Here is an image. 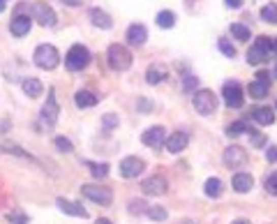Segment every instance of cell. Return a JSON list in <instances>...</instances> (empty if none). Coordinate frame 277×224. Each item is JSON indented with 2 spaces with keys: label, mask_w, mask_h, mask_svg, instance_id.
Instances as JSON below:
<instances>
[{
  "label": "cell",
  "mask_w": 277,
  "mask_h": 224,
  "mask_svg": "<svg viewBox=\"0 0 277 224\" xmlns=\"http://www.w3.org/2000/svg\"><path fill=\"white\" fill-rule=\"evenodd\" d=\"M106 60H109L111 70H116V72H125L132 67V53L122 44H111L109 51H106Z\"/></svg>",
  "instance_id": "6da1fadb"
},
{
  "label": "cell",
  "mask_w": 277,
  "mask_h": 224,
  "mask_svg": "<svg viewBox=\"0 0 277 224\" xmlns=\"http://www.w3.org/2000/svg\"><path fill=\"white\" fill-rule=\"evenodd\" d=\"M33 60L42 70H55L58 63H60V53H58V49L53 44H40L35 49V53H33Z\"/></svg>",
  "instance_id": "7a4b0ae2"
},
{
  "label": "cell",
  "mask_w": 277,
  "mask_h": 224,
  "mask_svg": "<svg viewBox=\"0 0 277 224\" xmlns=\"http://www.w3.org/2000/svg\"><path fill=\"white\" fill-rule=\"evenodd\" d=\"M270 51H272V42L268 40L266 35L257 37L254 44L250 46V51H247V63H250V65H261V63L268 60V53H270Z\"/></svg>",
  "instance_id": "3957f363"
},
{
  "label": "cell",
  "mask_w": 277,
  "mask_h": 224,
  "mask_svg": "<svg viewBox=\"0 0 277 224\" xmlns=\"http://www.w3.org/2000/svg\"><path fill=\"white\" fill-rule=\"evenodd\" d=\"M65 65L70 67V70H74V72L88 67L90 65V51H88L83 44H74L65 55Z\"/></svg>",
  "instance_id": "277c9868"
},
{
  "label": "cell",
  "mask_w": 277,
  "mask_h": 224,
  "mask_svg": "<svg viewBox=\"0 0 277 224\" xmlns=\"http://www.w3.org/2000/svg\"><path fill=\"white\" fill-rule=\"evenodd\" d=\"M192 102H194V109L199 111L201 116H212L217 109V97L212 90H197L194 93V97H192Z\"/></svg>",
  "instance_id": "5b68a950"
},
{
  "label": "cell",
  "mask_w": 277,
  "mask_h": 224,
  "mask_svg": "<svg viewBox=\"0 0 277 224\" xmlns=\"http://www.w3.org/2000/svg\"><path fill=\"white\" fill-rule=\"evenodd\" d=\"M222 97H224V104L229 109H240L242 102H245V95H242V88L238 81H227L224 88H222Z\"/></svg>",
  "instance_id": "8992f818"
},
{
  "label": "cell",
  "mask_w": 277,
  "mask_h": 224,
  "mask_svg": "<svg viewBox=\"0 0 277 224\" xmlns=\"http://www.w3.org/2000/svg\"><path fill=\"white\" fill-rule=\"evenodd\" d=\"M81 194L100 206H109L111 201H113V192H111L109 187H100V185H83V187H81Z\"/></svg>",
  "instance_id": "52a82bcc"
},
{
  "label": "cell",
  "mask_w": 277,
  "mask_h": 224,
  "mask_svg": "<svg viewBox=\"0 0 277 224\" xmlns=\"http://www.w3.org/2000/svg\"><path fill=\"white\" fill-rule=\"evenodd\" d=\"M58 114H60V106H58V102H55V90L49 88V95H46V104L42 106V123L46 125V127H53L55 120H58Z\"/></svg>",
  "instance_id": "ba28073f"
},
{
  "label": "cell",
  "mask_w": 277,
  "mask_h": 224,
  "mask_svg": "<svg viewBox=\"0 0 277 224\" xmlns=\"http://www.w3.org/2000/svg\"><path fill=\"white\" fill-rule=\"evenodd\" d=\"M30 16L35 21H40L42 25H46V28H53L55 25V12L51 10L49 5H46V3H33L30 5Z\"/></svg>",
  "instance_id": "9c48e42d"
},
{
  "label": "cell",
  "mask_w": 277,
  "mask_h": 224,
  "mask_svg": "<svg viewBox=\"0 0 277 224\" xmlns=\"http://www.w3.org/2000/svg\"><path fill=\"white\" fill-rule=\"evenodd\" d=\"M143 169H146V162H143L141 157H134V155H130V157L120 159V176L122 178H136V176H141Z\"/></svg>",
  "instance_id": "30bf717a"
},
{
  "label": "cell",
  "mask_w": 277,
  "mask_h": 224,
  "mask_svg": "<svg viewBox=\"0 0 277 224\" xmlns=\"http://www.w3.org/2000/svg\"><path fill=\"white\" fill-rule=\"evenodd\" d=\"M141 189H143V194H148V197H162V194H166L169 183H166L164 176H150V178H146L141 183Z\"/></svg>",
  "instance_id": "8fae6325"
},
{
  "label": "cell",
  "mask_w": 277,
  "mask_h": 224,
  "mask_svg": "<svg viewBox=\"0 0 277 224\" xmlns=\"http://www.w3.org/2000/svg\"><path fill=\"white\" fill-rule=\"evenodd\" d=\"M224 164L229 166V169H238V166H242L247 162V150L240 148V146H229L227 150H224Z\"/></svg>",
  "instance_id": "7c38bea8"
},
{
  "label": "cell",
  "mask_w": 277,
  "mask_h": 224,
  "mask_svg": "<svg viewBox=\"0 0 277 224\" xmlns=\"http://www.w3.org/2000/svg\"><path fill=\"white\" fill-rule=\"evenodd\" d=\"M141 141L148 146V148L157 150L160 146H164V141H166V130H164V127H150V130H146V132L141 134Z\"/></svg>",
  "instance_id": "4fadbf2b"
},
{
  "label": "cell",
  "mask_w": 277,
  "mask_h": 224,
  "mask_svg": "<svg viewBox=\"0 0 277 224\" xmlns=\"http://www.w3.org/2000/svg\"><path fill=\"white\" fill-rule=\"evenodd\" d=\"M187 144H190V134H187V132H173V134L164 141L166 150H169V153H173V155L182 153V150L187 148Z\"/></svg>",
  "instance_id": "5bb4252c"
},
{
  "label": "cell",
  "mask_w": 277,
  "mask_h": 224,
  "mask_svg": "<svg viewBox=\"0 0 277 224\" xmlns=\"http://www.w3.org/2000/svg\"><path fill=\"white\" fill-rule=\"evenodd\" d=\"M30 25H33V21L28 14H16L14 19L10 21V33L14 37H23L30 33Z\"/></svg>",
  "instance_id": "9a60e30c"
},
{
  "label": "cell",
  "mask_w": 277,
  "mask_h": 224,
  "mask_svg": "<svg viewBox=\"0 0 277 224\" xmlns=\"http://www.w3.org/2000/svg\"><path fill=\"white\" fill-rule=\"evenodd\" d=\"M148 40V30L146 25L141 23H132L130 28H127V42H130L132 46H143Z\"/></svg>",
  "instance_id": "2e32d148"
},
{
  "label": "cell",
  "mask_w": 277,
  "mask_h": 224,
  "mask_svg": "<svg viewBox=\"0 0 277 224\" xmlns=\"http://www.w3.org/2000/svg\"><path fill=\"white\" fill-rule=\"evenodd\" d=\"M55 204H58V208H60L65 215H72V217H83V219L88 217V210L83 208V206H79V204H74V201H70V199H63V197H60V199L55 201Z\"/></svg>",
  "instance_id": "e0dca14e"
},
{
  "label": "cell",
  "mask_w": 277,
  "mask_h": 224,
  "mask_svg": "<svg viewBox=\"0 0 277 224\" xmlns=\"http://www.w3.org/2000/svg\"><path fill=\"white\" fill-rule=\"evenodd\" d=\"M166 76H169V70H166V65H162V63H152V65L148 67V72H146V81L150 86L162 83Z\"/></svg>",
  "instance_id": "ac0fdd59"
},
{
  "label": "cell",
  "mask_w": 277,
  "mask_h": 224,
  "mask_svg": "<svg viewBox=\"0 0 277 224\" xmlns=\"http://www.w3.org/2000/svg\"><path fill=\"white\" fill-rule=\"evenodd\" d=\"M74 102L79 109H88V106H95L97 102H100V97H97L95 93H90V90H76Z\"/></svg>",
  "instance_id": "d6986e66"
},
{
  "label": "cell",
  "mask_w": 277,
  "mask_h": 224,
  "mask_svg": "<svg viewBox=\"0 0 277 224\" xmlns=\"http://www.w3.org/2000/svg\"><path fill=\"white\" fill-rule=\"evenodd\" d=\"M252 185H254V178L250 174H236L233 176V189H236L238 194H245V192H250L252 189Z\"/></svg>",
  "instance_id": "ffe728a7"
},
{
  "label": "cell",
  "mask_w": 277,
  "mask_h": 224,
  "mask_svg": "<svg viewBox=\"0 0 277 224\" xmlns=\"http://www.w3.org/2000/svg\"><path fill=\"white\" fill-rule=\"evenodd\" d=\"M88 16H90V21H93V25H97V28H104V30H109L111 25H113V21H111V16L106 14V12H102V10H90L88 12Z\"/></svg>",
  "instance_id": "44dd1931"
},
{
  "label": "cell",
  "mask_w": 277,
  "mask_h": 224,
  "mask_svg": "<svg viewBox=\"0 0 277 224\" xmlns=\"http://www.w3.org/2000/svg\"><path fill=\"white\" fill-rule=\"evenodd\" d=\"M252 118L257 120L259 125H263V127H268V125L275 123V114H272V109H268V106H259V109H254Z\"/></svg>",
  "instance_id": "7402d4cb"
},
{
  "label": "cell",
  "mask_w": 277,
  "mask_h": 224,
  "mask_svg": "<svg viewBox=\"0 0 277 224\" xmlns=\"http://www.w3.org/2000/svg\"><path fill=\"white\" fill-rule=\"evenodd\" d=\"M203 192H206L210 199H217V197H222V192H224V185H222L220 178H208L206 185H203Z\"/></svg>",
  "instance_id": "603a6c76"
},
{
  "label": "cell",
  "mask_w": 277,
  "mask_h": 224,
  "mask_svg": "<svg viewBox=\"0 0 277 224\" xmlns=\"http://www.w3.org/2000/svg\"><path fill=\"white\" fill-rule=\"evenodd\" d=\"M21 88H23V93L28 95V97H40L44 86H42V81H37V79H23Z\"/></svg>",
  "instance_id": "cb8c5ba5"
},
{
  "label": "cell",
  "mask_w": 277,
  "mask_h": 224,
  "mask_svg": "<svg viewBox=\"0 0 277 224\" xmlns=\"http://www.w3.org/2000/svg\"><path fill=\"white\" fill-rule=\"evenodd\" d=\"M268 88H270L268 83H261V81H252V83L247 86V93H250V97H252V100H263V97L268 95Z\"/></svg>",
  "instance_id": "d4e9b609"
},
{
  "label": "cell",
  "mask_w": 277,
  "mask_h": 224,
  "mask_svg": "<svg viewBox=\"0 0 277 224\" xmlns=\"http://www.w3.org/2000/svg\"><path fill=\"white\" fill-rule=\"evenodd\" d=\"M157 25L160 28H164V30H169V28H173L176 25V14L173 12H169V10H162L160 14H157Z\"/></svg>",
  "instance_id": "484cf974"
},
{
  "label": "cell",
  "mask_w": 277,
  "mask_h": 224,
  "mask_svg": "<svg viewBox=\"0 0 277 224\" xmlns=\"http://www.w3.org/2000/svg\"><path fill=\"white\" fill-rule=\"evenodd\" d=\"M261 19L266 23H277V3H268L261 7Z\"/></svg>",
  "instance_id": "4316f807"
},
{
  "label": "cell",
  "mask_w": 277,
  "mask_h": 224,
  "mask_svg": "<svg viewBox=\"0 0 277 224\" xmlns=\"http://www.w3.org/2000/svg\"><path fill=\"white\" fill-rule=\"evenodd\" d=\"M83 164H86L88 169H90V174L95 176V178H104V176L109 174V164H104V162L100 164V162H88V159H86Z\"/></svg>",
  "instance_id": "83f0119b"
},
{
  "label": "cell",
  "mask_w": 277,
  "mask_h": 224,
  "mask_svg": "<svg viewBox=\"0 0 277 224\" xmlns=\"http://www.w3.org/2000/svg\"><path fill=\"white\" fill-rule=\"evenodd\" d=\"M231 35L236 37V40H240V42H247L250 37H252V33H250V28L242 25V23H231Z\"/></svg>",
  "instance_id": "f1b7e54d"
},
{
  "label": "cell",
  "mask_w": 277,
  "mask_h": 224,
  "mask_svg": "<svg viewBox=\"0 0 277 224\" xmlns=\"http://www.w3.org/2000/svg\"><path fill=\"white\" fill-rule=\"evenodd\" d=\"M7 222L10 224H28V215L21 208H12L10 213H7Z\"/></svg>",
  "instance_id": "f546056e"
},
{
  "label": "cell",
  "mask_w": 277,
  "mask_h": 224,
  "mask_svg": "<svg viewBox=\"0 0 277 224\" xmlns=\"http://www.w3.org/2000/svg\"><path fill=\"white\" fill-rule=\"evenodd\" d=\"M146 213H148V217H150L152 222H164L166 215H169L164 208H162V206H150V208H148Z\"/></svg>",
  "instance_id": "4dcf8cb0"
},
{
  "label": "cell",
  "mask_w": 277,
  "mask_h": 224,
  "mask_svg": "<svg viewBox=\"0 0 277 224\" xmlns=\"http://www.w3.org/2000/svg\"><path fill=\"white\" fill-rule=\"evenodd\" d=\"M242 132H247V123H245V120H236V123H231L227 127V134L229 136H240Z\"/></svg>",
  "instance_id": "1f68e13d"
},
{
  "label": "cell",
  "mask_w": 277,
  "mask_h": 224,
  "mask_svg": "<svg viewBox=\"0 0 277 224\" xmlns=\"http://www.w3.org/2000/svg\"><path fill=\"white\" fill-rule=\"evenodd\" d=\"M53 144H55V148L60 150V153H72V150H74L72 141H70V139H65V136H55Z\"/></svg>",
  "instance_id": "d6a6232c"
},
{
  "label": "cell",
  "mask_w": 277,
  "mask_h": 224,
  "mask_svg": "<svg viewBox=\"0 0 277 224\" xmlns=\"http://www.w3.org/2000/svg\"><path fill=\"white\" fill-rule=\"evenodd\" d=\"M217 46H220V51L227 55V58H233V55H236V46H233L229 40H220L217 42Z\"/></svg>",
  "instance_id": "836d02e7"
},
{
  "label": "cell",
  "mask_w": 277,
  "mask_h": 224,
  "mask_svg": "<svg viewBox=\"0 0 277 224\" xmlns=\"http://www.w3.org/2000/svg\"><path fill=\"white\" fill-rule=\"evenodd\" d=\"M146 201H139V199H134V201H130V213L132 215H136V213H146Z\"/></svg>",
  "instance_id": "e575fe53"
},
{
  "label": "cell",
  "mask_w": 277,
  "mask_h": 224,
  "mask_svg": "<svg viewBox=\"0 0 277 224\" xmlns=\"http://www.w3.org/2000/svg\"><path fill=\"white\" fill-rule=\"evenodd\" d=\"M102 125H104L106 130H113L118 125V116L116 114H106V116H102Z\"/></svg>",
  "instance_id": "d590c367"
},
{
  "label": "cell",
  "mask_w": 277,
  "mask_h": 224,
  "mask_svg": "<svg viewBox=\"0 0 277 224\" xmlns=\"http://www.w3.org/2000/svg\"><path fill=\"white\" fill-rule=\"evenodd\" d=\"M0 153H12V155H19V157H28V159H30V155L23 153V150L16 148V146H0Z\"/></svg>",
  "instance_id": "8d00e7d4"
},
{
  "label": "cell",
  "mask_w": 277,
  "mask_h": 224,
  "mask_svg": "<svg viewBox=\"0 0 277 224\" xmlns=\"http://www.w3.org/2000/svg\"><path fill=\"white\" fill-rule=\"evenodd\" d=\"M266 189L270 192V194L277 197V171H275V174H270V176L266 178Z\"/></svg>",
  "instance_id": "74e56055"
},
{
  "label": "cell",
  "mask_w": 277,
  "mask_h": 224,
  "mask_svg": "<svg viewBox=\"0 0 277 224\" xmlns=\"http://www.w3.org/2000/svg\"><path fill=\"white\" fill-rule=\"evenodd\" d=\"M197 86H199V79H197V76L187 74L185 79H182V88H185V90H194V88H197Z\"/></svg>",
  "instance_id": "f35d334b"
},
{
  "label": "cell",
  "mask_w": 277,
  "mask_h": 224,
  "mask_svg": "<svg viewBox=\"0 0 277 224\" xmlns=\"http://www.w3.org/2000/svg\"><path fill=\"white\" fill-rule=\"evenodd\" d=\"M10 130H12L10 118H0V134H5V132H10Z\"/></svg>",
  "instance_id": "ab89813d"
},
{
  "label": "cell",
  "mask_w": 277,
  "mask_h": 224,
  "mask_svg": "<svg viewBox=\"0 0 277 224\" xmlns=\"http://www.w3.org/2000/svg\"><path fill=\"white\" fill-rule=\"evenodd\" d=\"M266 157H268V162H277V146H270L266 150Z\"/></svg>",
  "instance_id": "60d3db41"
},
{
  "label": "cell",
  "mask_w": 277,
  "mask_h": 224,
  "mask_svg": "<svg viewBox=\"0 0 277 224\" xmlns=\"http://www.w3.org/2000/svg\"><path fill=\"white\" fill-rule=\"evenodd\" d=\"M227 3V7H231V10H238V7L242 5V0H224Z\"/></svg>",
  "instance_id": "b9f144b4"
},
{
  "label": "cell",
  "mask_w": 277,
  "mask_h": 224,
  "mask_svg": "<svg viewBox=\"0 0 277 224\" xmlns=\"http://www.w3.org/2000/svg\"><path fill=\"white\" fill-rule=\"evenodd\" d=\"M257 81H261V83H268V86H270V81H268V72H259V74H257Z\"/></svg>",
  "instance_id": "7bdbcfd3"
},
{
  "label": "cell",
  "mask_w": 277,
  "mask_h": 224,
  "mask_svg": "<svg viewBox=\"0 0 277 224\" xmlns=\"http://www.w3.org/2000/svg\"><path fill=\"white\" fill-rule=\"evenodd\" d=\"M83 0H63V5H70V7H76V5H81Z\"/></svg>",
  "instance_id": "ee69618b"
},
{
  "label": "cell",
  "mask_w": 277,
  "mask_h": 224,
  "mask_svg": "<svg viewBox=\"0 0 277 224\" xmlns=\"http://www.w3.org/2000/svg\"><path fill=\"white\" fill-rule=\"evenodd\" d=\"M139 106H141V109H143V111H146V109H148V106H150V102H146V100H141V102H139Z\"/></svg>",
  "instance_id": "f6af8a7d"
},
{
  "label": "cell",
  "mask_w": 277,
  "mask_h": 224,
  "mask_svg": "<svg viewBox=\"0 0 277 224\" xmlns=\"http://www.w3.org/2000/svg\"><path fill=\"white\" fill-rule=\"evenodd\" d=\"M231 224H252L250 219H236V222H231Z\"/></svg>",
  "instance_id": "bcb514c9"
},
{
  "label": "cell",
  "mask_w": 277,
  "mask_h": 224,
  "mask_svg": "<svg viewBox=\"0 0 277 224\" xmlns=\"http://www.w3.org/2000/svg\"><path fill=\"white\" fill-rule=\"evenodd\" d=\"M95 224H113V222H111V219H102V217H100Z\"/></svg>",
  "instance_id": "7dc6e473"
},
{
  "label": "cell",
  "mask_w": 277,
  "mask_h": 224,
  "mask_svg": "<svg viewBox=\"0 0 277 224\" xmlns=\"http://www.w3.org/2000/svg\"><path fill=\"white\" fill-rule=\"evenodd\" d=\"M5 7H7V0H0V12H5Z\"/></svg>",
  "instance_id": "c3c4849f"
},
{
  "label": "cell",
  "mask_w": 277,
  "mask_h": 224,
  "mask_svg": "<svg viewBox=\"0 0 277 224\" xmlns=\"http://www.w3.org/2000/svg\"><path fill=\"white\" fill-rule=\"evenodd\" d=\"M272 51H275V53H277V40L272 42Z\"/></svg>",
  "instance_id": "681fc988"
},
{
  "label": "cell",
  "mask_w": 277,
  "mask_h": 224,
  "mask_svg": "<svg viewBox=\"0 0 277 224\" xmlns=\"http://www.w3.org/2000/svg\"><path fill=\"white\" fill-rule=\"evenodd\" d=\"M272 76H275V79H277V67H275V70H272Z\"/></svg>",
  "instance_id": "f907efd6"
},
{
  "label": "cell",
  "mask_w": 277,
  "mask_h": 224,
  "mask_svg": "<svg viewBox=\"0 0 277 224\" xmlns=\"http://www.w3.org/2000/svg\"><path fill=\"white\" fill-rule=\"evenodd\" d=\"M182 224H192V222H182Z\"/></svg>",
  "instance_id": "816d5d0a"
},
{
  "label": "cell",
  "mask_w": 277,
  "mask_h": 224,
  "mask_svg": "<svg viewBox=\"0 0 277 224\" xmlns=\"http://www.w3.org/2000/svg\"><path fill=\"white\" fill-rule=\"evenodd\" d=\"M275 109H277V104H275Z\"/></svg>",
  "instance_id": "f5cc1de1"
}]
</instances>
